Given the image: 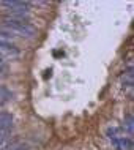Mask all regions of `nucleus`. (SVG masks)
I'll list each match as a JSON object with an SVG mask.
<instances>
[{"label": "nucleus", "instance_id": "0eeeda50", "mask_svg": "<svg viewBox=\"0 0 134 150\" xmlns=\"http://www.w3.org/2000/svg\"><path fill=\"white\" fill-rule=\"evenodd\" d=\"M121 81H123L125 87H129V88L133 87V68H129V70L121 76Z\"/></svg>", "mask_w": 134, "mask_h": 150}, {"label": "nucleus", "instance_id": "423d86ee", "mask_svg": "<svg viewBox=\"0 0 134 150\" xmlns=\"http://www.w3.org/2000/svg\"><path fill=\"white\" fill-rule=\"evenodd\" d=\"M10 100H11V92L5 86H0V106H3Z\"/></svg>", "mask_w": 134, "mask_h": 150}, {"label": "nucleus", "instance_id": "9b49d317", "mask_svg": "<svg viewBox=\"0 0 134 150\" xmlns=\"http://www.w3.org/2000/svg\"><path fill=\"white\" fill-rule=\"evenodd\" d=\"M3 70V60H2V57H0V71Z\"/></svg>", "mask_w": 134, "mask_h": 150}, {"label": "nucleus", "instance_id": "6e6552de", "mask_svg": "<svg viewBox=\"0 0 134 150\" xmlns=\"http://www.w3.org/2000/svg\"><path fill=\"white\" fill-rule=\"evenodd\" d=\"M125 127H126L129 134H133V133H134V120H133L131 114H128L126 117H125Z\"/></svg>", "mask_w": 134, "mask_h": 150}, {"label": "nucleus", "instance_id": "9d476101", "mask_svg": "<svg viewBox=\"0 0 134 150\" xmlns=\"http://www.w3.org/2000/svg\"><path fill=\"white\" fill-rule=\"evenodd\" d=\"M10 150H27V145H24V144H16V145H13Z\"/></svg>", "mask_w": 134, "mask_h": 150}, {"label": "nucleus", "instance_id": "39448f33", "mask_svg": "<svg viewBox=\"0 0 134 150\" xmlns=\"http://www.w3.org/2000/svg\"><path fill=\"white\" fill-rule=\"evenodd\" d=\"M0 5L8 8V10H11V8L25 6V5H28V3H27V2H18V0H2V2H0Z\"/></svg>", "mask_w": 134, "mask_h": 150}, {"label": "nucleus", "instance_id": "f03ea898", "mask_svg": "<svg viewBox=\"0 0 134 150\" xmlns=\"http://www.w3.org/2000/svg\"><path fill=\"white\" fill-rule=\"evenodd\" d=\"M112 144L115 145V149L117 150H133V139L131 137H128V136H125V134H118V136H115V137H112Z\"/></svg>", "mask_w": 134, "mask_h": 150}, {"label": "nucleus", "instance_id": "1a4fd4ad", "mask_svg": "<svg viewBox=\"0 0 134 150\" xmlns=\"http://www.w3.org/2000/svg\"><path fill=\"white\" fill-rule=\"evenodd\" d=\"M8 134H10V133H5V131H0V145H2L3 142H5V141L8 139Z\"/></svg>", "mask_w": 134, "mask_h": 150}, {"label": "nucleus", "instance_id": "7ed1b4c3", "mask_svg": "<svg viewBox=\"0 0 134 150\" xmlns=\"http://www.w3.org/2000/svg\"><path fill=\"white\" fill-rule=\"evenodd\" d=\"M13 128V115L8 112H0V131L10 133Z\"/></svg>", "mask_w": 134, "mask_h": 150}, {"label": "nucleus", "instance_id": "20e7f679", "mask_svg": "<svg viewBox=\"0 0 134 150\" xmlns=\"http://www.w3.org/2000/svg\"><path fill=\"white\" fill-rule=\"evenodd\" d=\"M0 51L2 52H6V54H10V55H18L19 52H18V49L11 44L10 41H6V40H3V38H0Z\"/></svg>", "mask_w": 134, "mask_h": 150}, {"label": "nucleus", "instance_id": "f257e3e1", "mask_svg": "<svg viewBox=\"0 0 134 150\" xmlns=\"http://www.w3.org/2000/svg\"><path fill=\"white\" fill-rule=\"evenodd\" d=\"M0 32H5L10 36H24V38H32L36 33V29L32 24L19 21V19L6 18L3 24L0 25Z\"/></svg>", "mask_w": 134, "mask_h": 150}]
</instances>
